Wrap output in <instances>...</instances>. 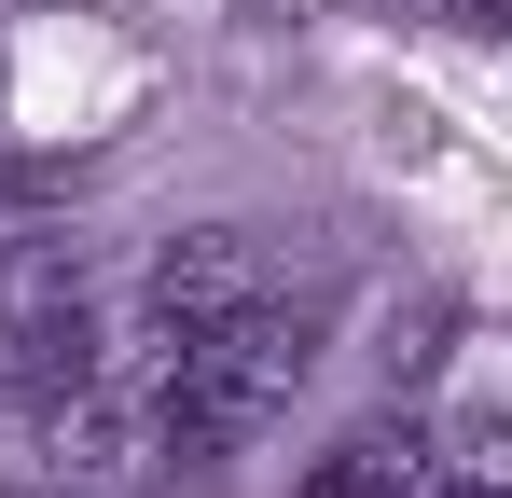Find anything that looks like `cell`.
Instances as JSON below:
<instances>
[{
	"label": "cell",
	"instance_id": "obj_1",
	"mask_svg": "<svg viewBox=\"0 0 512 498\" xmlns=\"http://www.w3.org/2000/svg\"><path fill=\"white\" fill-rule=\"evenodd\" d=\"M305 374H319V305L263 291V305H236L222 332H194L180 360H153V374H111V388L139 402L153 471H222V457H250L263 429L291 415V388H305Z\"/></svg>",
	"mask_w": 512,
	"mask_h": 498
},
{
	"label": "cell",
	"instance_id": "obj_2",
	"mask_svg": "<svg viewBox=\"0 0 512 498\" xmlns=\"http://www.w3.org/2000/svg\"><path fill=\"white\" fill-rule=\"evenodd\" d=\"M111 374V291L70 236H0V402H56Z\"/></svg>",
	"mask_w": 512,
	"mask_h": 498
},
{
	"label": "cell",
	"instance_id": "obj_3",
	"mask_svg": "<svg viewBox=\"0 0 512 498\" xmlns=\"http://www.w3.org/2000/svg\"><path fill=\"white\" fill-rule=\"evenodd\" d=\"M263 291H277V263H263L250 222H194V236H167L139 277H125V305H111V374L180 360L194 332H222L236 305H263Z\"/></svg>",
	"mask_w": 512,
	"mask_h": 498
},
{
	"label": "cell",
	"instance_id": "obj_4",
	"mask_svg": "<svg viewBox=\"0 0 512 498\" xmlns=\"http://www.w3.org/2000/svg\"><path fill=\"white\" fill-rule=\"evenodd\" d=\"M291 498H429V443L416 429H346Z\"/></svg>",
	"mask_w": 512,
	"mask_h": 498
},
{
	"label": "cell",
	"instance_id": "obj_5",
	"mask_svg": "<svg viewBox=\"0 0 512 498\" xmlns=\"http://www.w3.org/2000/svg\"><path fill=\"white\" fill-rule=\"evenodd\" d=\"M429 498H512V429L485 402L443 429V457H429Z\"/></svg>",
	"mask_w": 512,
	"mask_h": 498
}]
</instances>
